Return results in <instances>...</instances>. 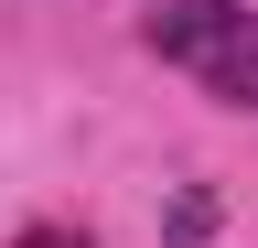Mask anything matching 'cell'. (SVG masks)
Segmentation results:
<instances>
[{
    "label": "cell",
    "instance_id": "6da1fadb",
    "mask_svg": "<svg viewBox=\"0 0 258 248\" xmlns=\"http://www.w3.org/2000/svg\"><path fill=\"white\" fill-rule=\"evenodd\" d=\"M161 65H183L215 108H258V11L247 0H161L140 22Z\"/></svg>",
    "mask_w": 258,
    "mask_h": 248
},
{
    "label": "cell",
    "instance_id": "7a4b0ae2",
    "mask_svg": "<svg viewBox=\"0 0 258 248\" xmlns=\"http://www.w3.org/2000/svg\"><path fill=\"white\" fill-rule=\"evenodd\" d=\"M11 248H97V237H76V227H32V237H11Z\"/></svg>",
    "mask_w": 258,
    "mask_h": 248
}]
</instances>
